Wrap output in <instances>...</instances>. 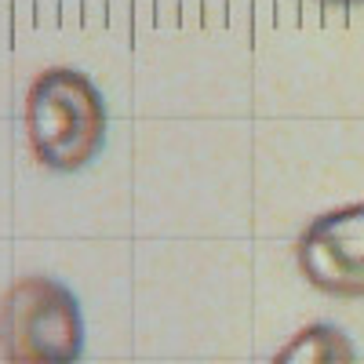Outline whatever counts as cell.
Instances as JSON below:
<instances>
[{
    "label": "cell",
    "mask_w": 364,
    "mask_h": 364,
    "mask_svg": "<svg viewBox=\"0 0 364 364\" xmlns=\"http://www.w3.org/2000/svg\"><path fill=\"white\" fill-rule=\"evenodd\" d=\"M295 259L317 291L364 299V200L317 215L299 233Z\"/></svg>",
    "instance_id": "cell-3"
},
{
    "label": "cell",
    "mask_w": 364,
    "mask_h": 364,
    "mask_svg": "<svg viewBox=\"0 0 364 364\" xmlns=\"http://www.w3.org/2000/svg\"><path fill=\"white\" fill-rule=\"evenodd\" d=\"M84 317L77 295L51 277H22L0 299V357L8 364H77Z\"/></svg>",
    "instance_id": "cell-2"
},
{
    "label": "cell",
    "mask_w": 364,
    "mask_h": 364,
    "mask_svg": "<svg viewBox=\"0 0 364 364\" xmlns=\"http://www.w3.org/2000/svg\"><path fill=\"white\" fill-rule=\"evenodd\" d=\"M269 364H357V350L343 328L317 321L295 331Z\"/></svg>",
    "instance_id": "cell-4"
},
{
    "label": "cell",
    "mask_w": 364,
    "mask_h": 364,
    "mask_svg": "<svg viewBox=\"0 0 364 364\" xmlns=\"http://www.w3.org/2000/svg\"><path fill=\"white\" fill-rule=\"evenodd\" d=\"M26 139L51 171H77L99 157L106 142V102L80 70L51 66L26 91Z\"/></svg>",
    "instance_id": "cell-1"
},
{
    "label": "cell",
    "mask_w": 364,
    "mask_h": 364,
    "mask_svg": "<svg viewBox=\"0 0 364 364\" xmlns=\"http://www.w3.org/2000/svg\"><path fill=\"white\" fill-rule=\"evenodd\" d=\"M324 4H364V0H324Z\"/></svg>",
    "instance_id": "cell-5"
}]
</instances>
